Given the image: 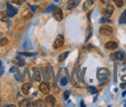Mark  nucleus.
Listing matches in <instances>:
<instances>
[{
	"mask_svg": "<svg viewBox=\"0 0 126 107\" xmlns=\"http://www.w3.org/2000/svg\"><path fill=\"white\" fill-rule=\"evenodd\" d=\"M100 33L102 35H105V36H111L112 34V32H113V29L112 26L110 25H103L100 27Z\"/></svg>",
	"mask_w": 126,
	"mask_h": 107,
	"instance_id": "1",
	"label": "nucleus"
},
{
	"mask_svg": "<svg viewBox=\"0 0 126 107\" xmlns=\"http://www.w3.org/2000/svg\"><path fill=\"white\" fill-rule=\"evenodd\" d=\"M112 12H113V7L112 5L111 4H108L107 8H105L102 10V15L106 18H110L112 15Z\"/></svg>",
	"mask_w": 126,
	"mask_h": 107,
	"instance_id": "2",
	"label": "nucleus"
},
{
	"mask_svg": "<svg viewBox=\"0 0 126 107\" xmlns=\"http://www.w3.org/2000/svg\"><path fill=\"white\" fill-rule=\"evenodd\" d=\"M64 44V37L62 35H58L55 39V41L54 42V49H58V48H61Z\"/></svg>",
	"mask_w": 126,
	"mask_h": 107,
	"instance_id": "3",
	"label": "nucleus"
},
{
	"mask_svg": "<svg viewBox=\"0 0 126 107\" xmlns=\"http://www.w3.org/2000/svg\"><path fill=\"white\" fill-rule=\"evenodd\" d=\"M108 75H109V71H108L107 69L102 68V69H100V70L98 71L97 77H98V79H99V80L104 81V80H106V78L108 77Z\"/></svg>",
	"mask_w": 126,
	"mask_h": 107,
	"instance_id": "4",
	"label": "nucleus"
},
{
	"mask_svg": "<svg viewBox=\"0 0 126 107\" xmlns=\"http://www.w3.org/2000/svg\"><path fill=\"white\" fill-rule=\"evenodd\" d=\"M54 18L56 20H58V21L62 20V19H63V13H62V10L60 8H55L54 10Z\"/></svg>",
	"mask_w": 126,
	"mask_h": 107,
	"instance_id": "5",
	"label": "nucleus"
},
{
	"mask_svg": "<svg viewBox=\"0 0 126 107\" xmlns=\"http://www.w3.org/2000/svg\"><path fill=\"white\" fill-rule=\"evenodd\" d=\"M7 13H8V15H9V17L13 18V17L18 13V11H17L16 8H14L10 3H8V4H7Z\"/></svg>",
	"mask_w": 126,
	"mask_h": 107,
	"instance_id": "6",
	"label": "nucleus"
},
{
	"mask_svg": "<svg viewBox=\"0 0 126 107\" xmlns=\"http://www.w3.org/2000/svg\"><path fill=\"white\" fill-rule=\"evenodd\" d=\"M80 2H81V0H69L68 3H67V9L73 10L80 4Z\"/></svg>",
	"mask_w": 126,
	"mask_h": 107,
	"instance_id": "7",
	"label": "nucleus"
},
{
	"mask_svg": "<svg viewBox=\"0 0 126 107\" xmlns=\"http://www.w3.org/2000/svg\"><path fill=\"white\" fill-rule=\"evenodd\" d=\"M117 47H118V45L115 41H109L106 43V45H105V48L107 50H115V49H117Z\"/></svg>",
	"mask_w": 126,
	"mask_h": 107,
	"instance_id": "8",
	"label": "nucleus"
},
{
	"mask_svg": "<svg viewBox=\"0 0 126 107\" xmlns=\"http://www.w3.org/2000/svg\"><path fill=\"white\" fill-rule=\"evenodd\" d=\"M39 89H40V91L43 92V93H45V94H47V93H49L50 92V85L48 84V83H42L41 85H40V87H39Z\"/></svg>",
	"mask_w": 126,
	"mask_h": 107,
	"instance_id": "9",
	"label": "nucleus"
},
{
	"mask_svg": "<svg viewBox=\"0 0 126 107\" xmlns=\"http://www.w3.org/2000/svg\"><path fill=\"white\" fill-rule=\"evenodd\" d=\"M95 2V0H86V1L83 3V10L85 11H88L94 4Z\"/></svg>",
	"mask_w": 126,
	"mask_h": 107,
	"instance_id": "10",
	"label": "nucleus"
},
{
	"mask_svg": "<svg viewBox=\"0 0 126 107\" xmlns=\"http://www.w3.org/2000/svg\"><path fill=\"white\" fill-rule=\"evenodd\" d=\"M31 87H32V85H31L30 83H26V84H24V85L22 86V92H23L24 94H28L29 92H30Z\"/></svg>",
	"mask_w": 126,
	"mask_h": 107,
	"instance_id": "11",
	"label": "nucleus"
},
{
	"mask_svg": "<svg viewBox=\"0 0 126 107\" xmlns=\"http://www.w3.org/2000/svg\"><path fill=\"white\" fill-rule=\"evenodd\" d=\"M48 104L50 105H54L55 103V98H54V95H48L47 97H46V100H45Z\"/></svg>",
	"mask_w": 126,
	"mask_h": 107,
	"instance_id": "12",
	"label": "nucleus"
},
{
	"mask_svg": "<svg viewBox=\"0 0 126 107\" xmlns=\"http://www.w3.org/2000/svg\"><path fill=\"white\" fill-rule=\"evenodd\" d=\"M9 19V15L6 12H1L0 13V20L1 21H8Z\"/></svg>",
	"mask_w": 126,
	"mask_h": 107,
	"instance_id": "13",
	"label": "nucleus"
},
{
	"mask_svg": "<svg viewBox=\"0 0 126 107\" xmlns=\"http://www.w3.org/2000/svg\"><path fill=\"white\" fill-rule=\"evenodd\" d=\"M119 24H126V10L121 14L119 18Z\"/></svg>",
	"mask_w": 126,
	"mask_h": 107,
	"instance_id": "14",
	"label": "nucleus"
},
{
	"mask_svg": "<svg viewBox=\"0 0 126 107\" xmlns=\"http://www.w3.org/2000/svg\"><path fill=\"white\" fill-rule=\"evenodd\" d=\"M91 33H92V27H91V25H89V26L87 27V30H86V42H87V41H88V39H89V38H90V36H91Z\"/></svg>",
	"mask_w": 126,
	"mask_h": 107,
	"instance_id": "15",
	"label": "nucleus"
},
{
	"mask_svg": "<svg viewBox=\"0 0 126 107\" xmlns=\"http://www.w3.org/2000/svg\"><path fill=\"white\" fill-rule=\"evenodd\" d=\"M15 61L18 64V65L19 66H22V65H24V60L22 58H20V57H18L16 59H15Z\"/></svg>",
	"mask_w": 126,
	"mask_h": 107,
	"instance_id": "16",
	"label": "nucleus"
},
{
	"mask_svg": "<svg viewBox=\"0 0 126 107\" xmlns=\"http://www.w3.org/2000/svg\"><path fill=\"white\" fill-rule=\"evenodd\" d=\"M68 55H69V53L68 52H65V53H63V54H61V55L59 56V58H58V60L59 61H63L67 57H68Z\"/></svg>",
	"mask_w": 126,
	"mask_h": 107,
	"instance_id": "17",
	"label": "nucleus"
},
{
	"mask_svg": "<svg viewBox=\"0 0 126 107\" xmlns=\"http://www.w3.org/2000/svg\"><path fill=\"white\" fill-rule=\"evenodd\" d=\"M8 44V39L7 38H5V37H1L0 38V47H2V46H5V45H7Z\"/></svg>",
	"mask_w": 126,
	"mask_h": 107,
	"instance_id": "18",
	"label": "nucleus"
},
{
	"mask_svg": "<svg viewBox=\"0 0 126 107\" xmlns=\"http://www.w3.org/2000/svg\"><path fill=\"white\" fill-rule=\"evenodd\" d=\"M113 1H114V4L117 5L118 8H121L123 6V4H124L123 0H113Z\"/></svg>",
	"mask_w": 126,
	"mask_h": 107,
	"instance_id": "19",
	"label": "nucleus"
},
{
	"mask_svg": "<svg viewBox=\"0 0 126 107\" xmlns=\"http://www.w3.org/2000/svg\"><path fill=\"white\" fill-rule=\"evenodd\" d=\"M117 59L122 60L124 58V53L123 52H117Z\"/></svg>",
	"mask_w": 126,
	"mask_h": 107,
	"instance_id": "20",
	"label": "nucleus"
},
{
	"mask_svg": "<svg viewBox=\"0 0 126 107\" xmlns=\"http://www.w3.org/2000/svg\"><path fill=\"white\" fill-rule=\"evenodd\" d=\"M56 8L55 5H50V7H48L46 10H45V13H49V12H51V11H54V9Z\"/></svg>",
	"mask_w": 126,
	"mask_h": 107,
	"instance_id": "21",
	"label": "nucleus"
},
{
	"mask_svg": "<svg viewBox=\"0 0 126 107\" xmlns=\"http://www.w3.org/2000/svg\"><path fill=\"white\" fill-rule=\"evenodd\" d=\"M88 91H89L91 93H97V92H98V90H97L95 87H88Z\"/></svg>",
	"mask_w": 126,
	"mask_h": 107,
	"instance_id": "22",
	"label": "nucleus"
},
{
	"mask_svg": "<svg viewBox=\"0 0 126 107\" xmlns=\"http://www.w3.org/2000/svg\"><path fill=\"white\" fill-rule=\"evenodd\" d=\"M13 1V3H15V4H18V5H22V3H24L26 0H12Z\"/></svg>",
	"mask_w": 126,
	"mask_h": 107,
	"instance_id": "23",
	"label": "nucleus"
},
{
	"mask_svg": "<svg viewBox=\"0 0 126 107\" xmlns=\"http://www.w3.org/2000/svg\"><path fill=\"white\" fill-rule=\"evenodd\" d=\"M60 85H61V86H66V85H67V78L63 77V78L61 79V81H60Z\"/></svg>",
	"mask_w": 126,
	"mask_h": 107,
	"instance_id": "24",
	"label": "nucleus"
},
{
	"mask_svg": "<svg viewBox=\"0 0 126 107\" xmlns=\"http://www.w3.org/2000/svg\"><path fill=\"white\" fill-rule=\"evenodd\" d=\"M100 23H101V24H104V23H109V24H111L112 21H111L110 19H108L103 18V19H100Z\"/></svg>",
	"mask_w": 126,
	"mask_h": 107,
	"instance_id": "25",
	"label": "nucleus"
},
{
	"mask_svg": "<svg viewBox=\"0 0 126 107\" xmlns=\"http://www.w3.org/2000/svg\"><path fill=\"white\" fill-rule=\"evenodd\" d=\"M35 106H44V101L43 100H38L35 102Z\"/></svg>",
	"mask_w": 126,
	"mask_h": 107,
	"instance_id": "26",
	"label": "nucleus"
},
{
	"mask_svg": "<svg viewBox=\"0 0 126 107\" xmlns=\"http://www.w3.org/2000/svg\"><path fill=\"white\" fill-rule=\"evenodd\" d=\"M22 55H23L25 57H32L35 55V54L34 53H22Z\"/></svg>",
	"mask_w": 126,
	"mask_h": 107,
	"instance_id": "27",
	"label": "nucleus"
},
{
	"mask_svg": "<svg viewBox=\"0 0 126 107\" xmlns=\"http://www.w3.org/2000/svg\"><path fill=\"white\" fill-rule=\"evenodd\" d=\"M111 58H112V59H117V53H114V54H112V55H111Z\"/></svg>",
	"mask_w": 126,
	"mask_h": 107,
	"instance_id": "28",
	"label": "nucleus"
},
{
	"mask_svg": "<svg viewBox=\"0 0 126 107\" xmlns=\"http://www.w3.org/2000/svg\"><path fill=\"white\" fill-rule=\"evenodd\" d=\"M69 94H70V92H69V91H66V92H64V98H65V99H67V98L69 97Z\"/></svg>",
	"mask_w": 126,
	"mask_h": 107,
	"instance_id": "29",
	"label": "nucleus"
},
{
	"mask_svg": "<svg viewBox=\"0 0 126 107\" xmlns=\"http://www.w3.org/2000/svg\"><path fill=\"white\" fill-rule=\"evenodd\" d=\"M35 80H36L37 82H40L41 78H40V75H39V74H37V75H36V77H35Z\"/></svg>",
	"mask_w": 126,
	"mask_h": 107,
	"instance_id": "30",
	"label": "nucleus"
},
{
	"mask_svg": "<svg viewBox=\"0 0 126 107\" xmlns=\"http://www.w3.org/2000/svg\"><path fill=\"white\" fill-rule=\"evenodd\" d=\"M16 70V67H12L11 69H10V72H14Z\"/></svg>",
	"mask_w": 126,
	"mask_h": 107,
	"instance_id": "31",
	"label": "nucleus"
},
{
	"mask_svg": "<svg viewBox=\"0 0 126 107\" xmlns=\"http://www.w3.org/2000/svg\"><path fill=\"white\" fill-rule=\"evenodd\" d=\"M125 87H126L125 84H121V85H120V88H125Z\"/></svg>",
	"mask_w": 126,
	"mask_h": 107,
	"instance_id": "32",
	"label": "nucleus"
},
{
	"mask_svg": "<svg viewBox=\"0 0 126 107\" xmlns=\"http://www.w3.org/2000/svg\"><path fill=\"white\" fill-rule=\"evenodd\" d=\"M101 2H102V3H106L107 0H101Z\"/></svg>",
	"mask_w": 126,
	"mask_h": 107,
	"instance_id": "33",
	"label": "nucleus"
},
{
	"mask_svg": "<svg viewBox=\"0 0 126 107\" xmlns=\"http://www.w3.org/2000/svg\"><path fill=\"white\" fill-rule=\"evenodd\" d=\"M81 106H85V104H83V101L81 102Z\"/></svg>",
	"mask_w": 126,
	"mask_h": 107,
	"instance_id": "34",
	"label": "nucleus"
},
{
	"mask_svg": "<svg viewBox=\"0 0 126 107\" xmlns=\"http://www.w3.org/2000/svg\"><path fill=\"white\" fill-rule=\"evenodd\" d=\"M125 94H126V91H125V92H123V93H122V96H124Z\"/></svg>",
	"mask_w": 126,
	"mask_h": 107,
	"instance_id": "35",
	"label": "nucleus"
},
{
	"mask_svg": "<svg viewBox=\"0 0 126 107\" xmlns=\"http://www.w3.org/2000/svg\"><path fill=\"white\" fill-rule=\"evenodd\" d=\"M2 34H3V33H2V32H0V38H1V37H2Z\"/></svg>",
	"mask_w": 126,
	"mask_h": 107,
	"instance_id": "36",
	"label": "nucleus"
},
{
	"mask_svg": "<svg viewBox=\"0 0 126 107\" xmlns=\"http://www.w3.org/2000/svg\"><path fill=\"white\" fill-rule=\"evenodd\" d=\"M1 64H2V62H1V61H0V67H1Z\"/></svg>",
	"mask_w": 126,
	"mask_h": 107,
	"instance_id": "37",
	"label": "nucleus"
},
{
	"mask_svg": "<svg viewBox=\"0 0 126 107\" xmlns=\"http://www.w3.org/2000/svg\"><path fill=\"white\" fill-rule=\"evenodd\" d=\"M58 1V0H54V2H57Z\"/></svg>",
	"mask_w": 126,
	"mask_h": 107,
	"instance_id": "38",
	"label": "nucleus"
},
{
	"mask_svg": "<svg viewBox=\"0 0 126 107\" xmlns=\"http://www.w3.org/2000/svg\"><path fill=\"white\" fill-rule=\"evenodd\" d=\"M35 1H37V0H35Z\"/></svg>",
	"mask_w": 126,
	"mask_h": 107,
	"instance_id": "39",
	"label": "nucleus"
}]
</instances>
